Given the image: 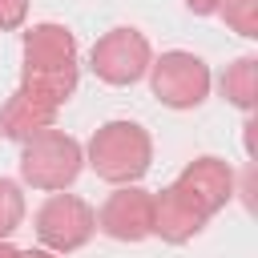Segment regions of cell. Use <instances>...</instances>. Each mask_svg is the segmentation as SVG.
Listing matches in <instances>:
<instances>
[{"instance_id": "cell-1", "label": "cell", "mask_w": 258, "mask_h": 258, "mask_svg": "<svg viewBox=\"0 0 258 258\" xmlns=\"http://www.w3.org/2000/svg\"><path fill=\"white\" fill-rule=\"evenodd\" d=\"M77 89V44L60 24H36L24 36V81L0 109L4 137H28L48 129L56 109Z\"/></svg>"}, {"instance_id": "cell-2", "label": "cell", "mask_w": 258, "mask_h": 258, "mask_svg": "<svg viewBox=\"0 0 258 258\" xmlns=\"http://www.w3.org/2000/svg\"><path fill=\"white\" fill-rule=\"evenodd\" d=\"M234 194V173L218 157H198L185 165V173L153 198V234L165 242H185L194 238L210 214H218Z\"/></svg>"}, {"instance_id": "cell-3", "label": "cell", "mask_w": 258, "mask_h": 258, "mask_svg": "<svg viewBox=\"0 0 258 258\" xmlns=\"http://www.w3.org/2000/svg\"><path fill=\"white\" fill-rule=\"evenodd\" d=\"M149 157H153V145L137 121H109L89 141V165L97 169V177L113 185L137 181L149 169Z\"/></svg>"}, {"instance_id": "cell-4", "label": "cell", "mask_w": 258, "mask_h": 258, "mask_svg": "<svg viewBox=\"0 0 258 258\" xmlns=\"http://www.w3.org/2000/svg\"><path fill=\"white\" fill-rule=\"evenodd\" d=\"M81 145L69 137V133H60V129H36V133H28L24 137V153H20V177L32 185V189H48V194H56V189H64V185H73L77 181V173H81Z\"/></svg>"}, {"instance_id": "cell-5", "label": "cell", "mask_w": 258, "mask_h": 258, "mask_svg": "<svg viewBox=\"0 0 258 258\" xmlns=\"http://www.w3.org/2000/svg\"><path fill=\"white\" fill-rule=\"evenodd\" d=\"M97 234V210L77 198V194H52L40 210H36V238L56 250V254H69V250H81L89 238Z\"/></svg>"}, {"instance_id": "cell-6", "label": "cell", "mask_w": 258, "mask_h": 258, "mask_svg": "<svg viewBox=\"0 0 258 258\" xmlns=\"http://www.w3.org/2000/svg\"><path fill=\"white\" fill-rule=\"evenodd\" d=\"M153 69V93L169 109H194L210 93V69L194 52H165Z\"/></svg>"}, {"instance_id": "cell-7", "label": "cell", "mask_w": 258, "mask_h": 258, "mask_svg": "<svg viewBox=\"0 0 258 258\" xmlns=\"http://www.w3.org/2000/svg\"><path fill=\"white\" fill-rule=\"evenodd\" d=\"M149 69V40L137 28H113L93 44V73L109 85H133Z\"/></svg>"}, {"instance_id": "cell-8", "label": "cell", "mask_w": 258, "mask_h": 258, "mask_svg": "<svg viewBox=\"0 0 258 258\" xmlns=\"http://www.w3.org/2000/svg\"><path fill=\"white\" fill-rule=\"evenodd\" d=\"M97 230L117 242H141L145 234H153V194L137 185L113 189L105 206L97 210Z\"/></svg>"}, {"instance_id": "cell-9", "label": "cell", "mask_w": 258, "mask_h": 258, "mask_svg": "<svg viewBox=\"0 0 258 258\" xmlns=\"http://www.w3.org/2000/svg\"><path fill=\"white\" fill-rule=\"evenodd\" d=\"M222 93H226V101H234L238 109H250V105H254V93H258V60H254V56L234 60V64L222 73Z\"/></svg>"}, {"instance_id": "cell-10", "label": "cell", "mask_w": 258, "mask_h": 258, "mask_svg": "<svg viewBox=\"0 0 258 258\" xmlns=\"http://www.w3.org/2000/svg\"><path fill=\"white\" fill-rule=\"evenodd\" d=\"M20 218H24V194L16 181L0 177V238H8L20 226Z\"/></svg>"}, {"instance_id": "cell-11", "label": "cell", "mask_w": 258, "mask_h": 258, "mask_svg": "<svg viewBox=\"0 0 258 258\" xmlns=\"http://www.w3.org/2000/svg\"><path fill=\"white\" fill-rule=\"evenodd\" d=\"M218 12L230 28H238L242 36H258V24H254V0H218Z\"/></svg>"}, {"instance_id": "cell-12", "label": "cell", "mask_w": 258, "mask_h": 258, "mask_svg": "<svg viewBox=\"0 0 258 258\" xmlns=\"http://www.w3.org/2000/svg\"><path fill=\"white\" fill-rule=\"evenodd\" d=\"M28 12V0H0V28H16Z\"/></svg>"}, {"instance_id": "cell-13", "label": "cell", "mask_w": 258, "mask_h": 258, "mask_svg": "<svg viewBox=\"0 0 258 258\" xmlns=\"http://www.w3.org/2000/svg\"><path fill=\"white\" fill-rule=\"evenodd\" d=\"M189 4V12H198V16H210V12H218V0H185Z\"/></svg>"}, {"instance_id": "cell-14", "label": "cell", "mask_w": 258, "mask_h": 258, "mask_svg": "<svg viewBox=\"0 0 258 258\" xmlns=\"http://www.w3.org/2000/svg\"><path fill=\"white\" fill-rule=\"evenodd\" d=\"M0 258H20V250H16V246H8V242L0 238Z\"/></svg>"}, {"instance_id": "cell-15", "label": "cell", "mask_w": 258, "mask_h": 258, "mask_svg": "<svg viewBox=\"0 0 258 258\" xmlns=\"http://www.w3.org/2000/svg\"><path fill=\"white\" fill-rule=\"evenodd\" d=\"M20 258H52V250H24Z\"/></svg>"}]
</instances>
